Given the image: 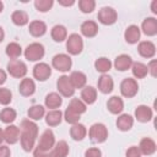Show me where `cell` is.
<instances>
[{
  "instance_id": "11",
  "label": "cell",
  "mask_w": 157,
  "mask_h": 157,
  "mask_svg": "<svg viewBox=\"0 0 157 157\" xmlns=\"http://www.w3.org/2000/svg\"><path fill=\"white\" fill-rule=\"evenodd\" d=\"M52 75V67L45 63H38L33 67V76L38 81H45Z\"/></svg>"
},
{
  "instance_id": "6",
  "label": "cell",
  "mask_w": 157,
  "mask_h": 157,
  "mask_svg": "<svg viewBox=\"0 0 157 157\" xmlns=\"http://www.w3.org/2000/svg\"><path fill=\"white\" fill-rule=\"evenodd\" d=\"M7 72L12 77L21 78V77H25V75L27 74V66L23 61L18 59H13V60H10L7 64Z\"/></svg>"
},
{
  "instance_id": "15",
  "label": "cell",
  "mask_w": 157,
  "mask_h": 157,
  "mask_svg": "<svg viewBox=\"0 0 157 157\" xmlns=\"http://www.w3.org/2000/svg\"><path fill=\"white\" fill-rule=\"evenodd\" d=\"M18 91L25 97L32 96L34 93V91H36V83H34V81L32 78H28V77L22 78V81H21V83L18 86Z\"/></svg>"
},
{
  "instance_id": "37",
  "label": "cell",
  "mask_w": 157,
  "mask_h": 157,
  "mask_svg": "<svg viewBox=\"0 0 157 157\" xmlns=\"http://www.w3.org/2000/svg\"><path fill=\"white\" fill-rule=\"evenodd\" d=\"M67 108L71 109L72 112H75V113L78 114V115H81L82 113H85L86 109H87V108H86V104H85L80 98H72V99L70 101Z\"/></svg>"
},
{
  "instance_id": "7",
  "label": "cell",
  "mask_w": 157,
  "mask_h": 157,
  "mask_svg": "<svg viewBox=\"0 0 157 157\" xmlns=\"http://www.w3.org/2000/svg\"><path fill=\"white\" fill-rule=\"evenodd\" d=\"M97 17H98V21H99L102 25L109 26V25L115 23L117 18H118V13H117V11H115L113 7H110V6H104V7H102V9L98 11Z\"/></svg>"
},
{
  "instance_id": "47",
  "label": "cell",
  "mask_w": 157,
  "mask_h": 157,
  "mask_svg": "<svg viewBox=\"0 0 157 157\" xmlns=\"http://www.w3.org/2000/svg\"><path fill=\"white\" fill-rule=\"evenodd\" d=\"M11 151L7 146L5 145H0V157H10Z\"/></svg>"
},
{
  "instance_id": "48",
  "label": "cell",
  "mask_w": 157,
  "mask_h": 157,
  "mask_svg": "<svg viewBox=\"0 0 157 157\" xmlns=\"http://www.w3.org/2000/svg\"><path fill=\"white\" fill-rule=\"evenodd\" d=\"M6 78H7V75H6V72H5L4 70H1V69H0V85L5 83Z\"/></svg>"
},
{
  "instance_id": "33",
  "label": "cell",
  "mask_w": 157,
  "mask_h": 157,
  "mask_svg": "<svg viewBox=\"0 0 157 157\" xmlns=\"http://www.w3.org/2000/svg\"><path fill=\"white\" fill-rule=\"evenodd\" d=\"M27 114H28V118H29L31 120H39V119H42V118L44 117L45 109H44V107L40 105V104H34V105H32V107L28 109Z\"/></svg>"
},
{
  "instance_id": "50",
  "label": "cell",
  "mask_w": 157,
  "mask_h": 157,
  "mask_svg": "<svg viewBox=\"0 0 157 157\" xmlns=\"http://www.w3.org/2000/svg\"><path fill=\"white\" fill-rule=\"evenodd\" d=\"M151 9H152V12L153 13H157V1H152V5H151Z\"/></svg>"
},
{
  "instance_id": "9",
  "label": "cell",
  "mask_w": 157,
  "mask_h": 157,
  "mask_svg": "<svg viewBox=\"0 0 157 157\" xmlns=\"http://www.w3.org/2000/svg\"><path fill=\"white\" fill-rule=\"evenodd\" d=\"M55 145V136L53 134V131L50 129H47L39 137V142H38V146L37 148L42 150V151H48L50 152L52 148L54 147Z\"/></svg>"
},
{
  "instance_id": "28",
  "label": "cell",
  "mask_w": 157,
  "mask_h": 157,
  "mask_svg": "<svg viewBox=\"0 0 157 157\" xmlns=\"http://www.w3.org/2000/svg\"><path fill=\"white\" fill-rule=\"evenodd\" d=\"M134 125V118L129 114H121L117 119V126L121 131H128Z\"/></svg>"
},
{
  "instance_id": "40",
  "label": "cell",
  "mask_w": 157,
  "mask_h": 157,
  "mask_svg": "<svg viewBox=\"0 0 157 157\" xmlns=\"http://www.w3.org/2000/svg\"><path fill=\"white\" fill-rule=\"evenodd\" d=\"M53 4H54L53 0H36V1H34L36 9H37L38 11H40V12H47V11H49V10L52 9Z\"/></svg>"
},
{
  "instance_id": "12",
  "label": "cell",
  "mask_w": 157,
  "mask_h": 157,
  "mask_svg": "<svg viewBox=\"0 0 157 157\" xmlns=\"http://www.w3.org/2000/svg\"><path fill=\"white\" fill-rule=\"evenodd\" d=\"M137 52L141 56L144 58H153L155 54H156V47L152 42L150 40H144V42H140L139 43V47H137Z\"/></svg>"
},
{
  "instance_id": "35",
  "label": "cell",
  "mask_w": 157,
  "mask_h": 157,
  "mask_svg": "<svg viewBox=\"0 0 157 157\" xmlns=\"http://www.w3.org/2000/svg\"><path fill=\"white\" fill-rule=\"evenodd\" d=\"M21 54H22V48H21L20 44H17V43H15V42H11V43H9V44L6 45V55H7L11 60L17 59Z\"/></svg>"
},
{
  "instance_id": "30",
  "label": "cell",
  "mask_w": 157,
  "mask_h": 157,
  "mask_svg": "<svg viewBox=\"0 0 157 157\" xmlns=\"http://www.w3.org/2000/svg\"><path fill=\"white\" fill-rule=\"evenodd\" d=\"M28 29L33 37H42L47 32V26L43 21H32L29 23Z\"/></svg>"
},
{
  "instance_id": "46",
  "label": "cell",
  "mask_w": 157,
  "mask_h": 157,
  "mask_svg": "<svg viewBox=\"0 0 157 157\" xmlns=\"http://www.w3.org/2000/svg\"><path fill=\"white\" fill-rule=\"evenodd\" d=\"M33 157H52V155L48 151H42L39 148H36L33 152Z\"/></svg>"
},
{
  "instance_id": "29",
  "label": "cell",
  "mask_w": 157,
  "mask_h": 157,
  "mask_svg": "<svg viewBox=\"0 0 157 157\" xmlns=\"http://www.w3.org/2000/svg\"><path fill=\"white\" fill-rule=\"evenodd\" d=\"M63 119V113L59 109H52L45 114V123L49 126H56Z\"/></svg>"
},
{
  "instance_id": "2",
  "label": "cell",
  "mask_w": 157,
  "mask_h": 157,
  "mask_svg": "<svg viewBox=\"0 0 157 157\" xmlns=\"http://www.w3.org/2000/svg\"><path fill=\"white\" fill-rule=\"evenodd\" d=\"M88 136L90 139L93 141V142H97V144H101V142H104L108 137V130L105 128L104 124L102 123H96L93 124L90 130H88Z\"/></svg>"
},
{
  "instance_id": "4",
  "label": "cell",
  "mask_w": 157,
  "mask_h": 157,
  "mask_svg": "<svg viewBox=\"0 0 157 157\" xmlns=\"http://www.w3.org/2000/svg\"><path fill=\"white\" fill-rule=\"evenodd\" d=\"M25 56L29 61H38L44 56V47L40 43H31L25 49Z\"/></svg>"
},
{
  "instance_id": "26",
  "label": "cell",
  "mask_w": 157,
  "mask_h": 157,
  "mask_svg": "<svg viewBox=\"0 0 157 157\" xmlns=\"http://www.w3.org/2000/svg\"><path fill=\"white\" fill-rule=\"evenodd\" d=\"M50 155H52V157H66L69 155V146H67L66 141L60 140V141L55 142L54 147L52 148Z\"/></svg>"
},
{
  "instance_id": "34",
  "label": "cell",
  "mask_w": 157,
  "mask_h": 157,
  "mask_svg": "<svg viewBox=\"0 0 157 157\" xmlns=\"http://www.w3.org/2000/svg\"><path fill=\"white\" fill-rule=\"evenodd\" d=\"M11 20L16 26H25L28 23V15L22 10H16L12 12Z\"/></svg>"
},
{
  "instance_id": "20",
  "label": "cell",
  "mask_w": 157,
  "mask_h": 157,
  "mask_svg": "<svg viewBox=\"0 0 157 157\" xmlns=\"http://www.w3.org/2000/svg\"><path fill=\"white\" fill-rule=\"evenodd\" d=\"M140 36H141V32H140V28L136 26V25H131L129 26L126 29H125V33H124V37H125V40L130 44H135L139 42L140 39Z\"/></svg>"
},
{
  "instance_id": "52",
  "label": "cell",
  "mask_w": 157,
  "mask_h": 157,
  "mask_svg": "<svg viewBox=\"0 0 157 157\" xmlns=\"http://www.w3.org/2000/svg\"><path fill=\"white\" fill-rule=\"evenodd\" d=\"M4 141V130L0 128V144Z\"/></svg>"
},
{
  "instance_id": "17",
  "label": "cell",
  "mask_w": 157,
  "mask_h": 157,
  "mask_svg": "<svg viewBox=\"0 0 157 157\" xmlns=\"http://www.w3.org/2000/svg\"><path fill=\"white\" fill-rule=\"evenodd\" d=\"M107 108L112 114H120L124 109V102L120 97L113 96L107 102Z\"/></svg>"
},
{
  "instance_id": "42",
  "label": "cell",
  "mask_w": 157,
  "mask_h": 157,
  "mask_svg": "<svg viewBox=\"0 0 157 157\" xmlns=\"http://www.w3.org/2000/svg\"><path fill=\"white\" fill-rule=\"evenodd\" d=\"M64 118H65V120H66L67 123H70V124H76V123H78V120H80V115L76 114L75 112H72V110L69 109V108H66V110L64 112Z\"/></svg>"
},
{
  "instance_id": "51",
  "label": "cell",
  "mask_w": 157,
  "mask_h": 157,
  "mask_svg": "<svg viewBox=\"0 0 157 157\" xmlns=\"http://www.w3.org/2000/svg\"><path fill=\"white\" fill-rule=\"evenodd\" d=\"M4 37H5V33H4V29L0 27V42L4 40Z\"/></svg>"
},
{
  "instance_id": "44",
  "label": "cell",
  "mask_w": 157,
  "mask_h": 157,
  "mask_svg": "<svg viewBox=\"0 0 157 157\" xmlns=\"http://www.w3.org/2000/svg\"><path fill=\"white\" fill-rule=\"evenodd\" d=\"M85 157H102V152L97 147H91V148L86 150Z\"/></svg>"
},
{
  "instance_id": "16",
  "label": "cell",
  "mask_w": 157,
  "mask_h": 157,
  "mask_svg": "<svg viewBox=\"0 0 157 157\" xmlns=\"http://www.w3.org/2000/svg\"><path fill=\"white\" fill-rule=\"evenodd\" d=\"M156 142L150 139V137H144L141 141H140V145H139V150L141 152V155H146V156H151L156 152Z\"/></svg>"
},
{
  "instance_id": "5",
  "label": "cell",
  "mask_w": 157,
  "mask_h": 157,
  "mask_svg": "<svg viewBox=\"0 0 157 157\" xmlns=\"http://www.w3.org/2000/svg\"><path fill=\"white\" fill-rule=\"evenodd\" d=\"M52 65L54 69H56L58 71H69L71 69L72 65V60L67 54H56L53 56L52 59Z\"/></svg>"
},
{
  "instance_id": "41",
  "label": "cell",
  "mask_w": 157,
  "mask_h": 157,
  "mask_svg": "<svg viewBox=\"0 0 157 157\" xmlns=\"http://www.w3.org/2000/svg\"><path fill=\"white\" fill-rule=\"evenodd\" d=\"M11 101H12V93H11V91L9 88H5V87L0 88V104L7 105V104L11 103Z\"/></svg>"
},
{
  "instance_id": "14",
  "label": "cell",
  "mask_w": 157,
  "mask_h": 157,
  "mask_svg": "<svg viewBox=\"0 0 157 157\" xmlns=\"http://www.w3.org/2000/svg\"><path fill=\"white\" fill-rule=\"evenodd\" d=\"M132 65V59L128 54H120L114 60V67L118 71H126Z\"/></svg>"
},
{
  "instance_id": "39",
  "label": "cell",
  "mask_w": 157,
  "mask_h": 157,
  "mask_svg": "<svg viewBox=\"0 0 157 157\" xmlns=\"http://www.w3.org/2000/svg\"><path fill=\"white\" fill-rule=\"evenodd\" d=\"M78 7L83 13H90L94 10L96 2H94V0H80L78 1Z\"/></svg>"
},
{
  "instance_id": "36",
  "label": "cell",
  "mask_w": 157,
  "mask_h": 157,
  "mask_svg": "<svg viewBox=\"0 0 157 157\" xmlns=\"http://www.w3.org/2000/svg\"><path fill=\"white\" fill-rule=\"evenodd\" d=\"M94 67H96L97 71H99V72H102V74H105V72H108V71L110 70L112 63H110V60H109L108 58L102 56V58H98V59L94 61Z\"/></svg>"
},
{
  "instance_id": "38",
  "label": "cell",
  "mask_w": 157,
  "mask_h": 157,
  "mask_svg": "<svg viewBox=\"0 0 157 157\" xmlns=\"http://www.w3.org/2000/svg\"><path fill=\"white\" fill-rule=\"evenodd\" d=\"M16 119V110L12 108H4L0 112V120L5 124H11Z\"/></svg>"
},
{
  "instance_id": "25",
  "label": "cell",
  "mask_w": 157,
  "mask_h": 157,
  "mask_svg": "<svg viewBox=\"0 0 157 157\" xmlns=\"http://www.w3.org/2000/svg\"><path fill=\"white\" fill-rule=\"evenodd\" d=\"M86 134H87V129L83 124H80V123H76V124H72L71 129H70V136L75 140V141H81L86 137Z\"/></svg>"
},
{
  "instance_id": "13",
  "label": "cell",
  "mask_w": 157,
  "mask_h": 157,
  "mask_svg": "<svg viewBox=\"0 0 157 157\" xmlns=\"http://www.w3.org/2000/svg\"><path fill=\"white\" fill-rule=\"evenodd\" d=\"M4 140L10 144L13 145L20 140V129L16 125H9L6 126V129L4 130Z\"/></svg>"
},
{
  "instance_id": "53",
  "label": "cell",
  "mask_w": 157,
  "mask_h": 157,
  "mask_svg": "<svg viewBox=\"0 0 157 157\" xmlns=\"http://www.w3.org/2000/svg\"><path fill=\"white\" fill-rule=\"evenodd\" d=\"M2 9H4V4H2V1H0V13L2 12Z\"/></svg>"
},
{
  "instance_id": "21",
  "label": "cell",
  "mask_w": 157,
  "mask_h": 157,
  "mask_svg": "<svg viewBox=\"0 0 157 157\" xmlns=\"http://www.w3.org/2000/svg\"><path fill=\"white\" fill-rule=\"evenodd\" d=\"M113 87H114V82L109 75L103 74L98 78V90L102 93H110L113 91Z\"/></svg>"
},
{
  "instance_id": "1",
  "label": "cell",
  "mask_w": 157,
  "mask_h": 157,
  "mask_svg": "<svg viewBox=\"0 0 157 157\" xmlns=\"http://www.w3.org/2000/svg\"><path fill=\"white\" fill-rule=\"evenodd\" d=\"M38 136V126L31 119H25L20 126V142L25 151L29 152L34 147L36 139Z\"/></svg>"
},
{
  "instance_id": "8",
  "label": "cell",
  "mask_w": 157,
  "mask_h": 157,
  "mask_svg": "<svg viewBox=\"0 0 157 157\" xmlns=\"http://www.w3.org/2000/svg\"><path fill=\"white\" fill-rule=\"evenodd\" d=\"M139 91V85H137V81L135 78H131V77H128V78H124L120 83V93L126 97V98H131L134 97Z\"/></svg>"
},
{
  "instance_id": "27",
  "label": "cell",
  "mask_w": 157,
  "mask_h": 157,
  "mask_svg": "<svg viewBox=\"0 0 157 157\" xmlns=\"http://www.w3.org/2000/svg\"><path fill=\"white\" fill-rule=\"evenodd\" d=\"M81 33L87 37V38H92L98 33V26L94 21H85L81 25Z\"/></svg>"
},
{
  "instance_id": "24",
  "label": "cell",
  "mask_w": 157,
  "mask_h": 157,
  "mask_svg": "<svg viewBox=\"0 0 157 157\" xmlns=\"http://www.w3.org/2000/svg\"><path fill=\"white\" fill-rule=\"evenodd\" d=\"M142 32L146 36H155L157 33V20L155 17H147L142 22Z\"/></svg>"
},
{
  "instance_id": "19",
  "label": "cell",
  "mask_w": 157,
  "mask_h": 157,
  "mask_svg": "<svg viewBox=\"0 0 157 157\" xmlns=\"http://www.w3.org/2000/svg\"><path fill=\"white\" fill-rule=\"evenodd\" d=\"M97 99V91L92 86H85L81 91V101L85 104H93Z\"/></svg>"
},
{
  "instance_id": "43",
  "label": "cell",
  "mask_w": 157,
  "mask_h": 157,
  "mask_svg": "<svg viewBox=\"0 0 157 157\" xmlns=\"http://www.w3.org/2000/svg\"><path fill=\"white\" fill-rule=\"evenodd\" d=\"M126 157H141V152L139 150L137 146H131L126 150V153H125Z\"/></svg>"
},
{
  "instance_id": "31",
  "label": "cell",
  "mask_w": 157,
  "mask_h": 157,
  "mask_svg": "<svg viewBox=\"0 0 157 157\" xmlns=\"http://www.w3.org/2000/svg\"><path fill=\"white\" fill-rule=\"evenodd\" d=\"M50 36L55 42H63L67 37V31L63 25H55L50 31Z\"/></svg>"
},
{
  "instance_id": "45",
  "label": "cell",
  "mask_w": 157,
  "mask_h": 157,
  "mask_svg": "<svg viewBox=\"0 0 157 157\" xmlns=\"http://www.w3.org/2000/svg\"><path fill=\"white\" fill-rule=\"evenodd\" d=\"M147 70H148V72L155 77L156 75H157V60H151L150 63H148V65H147Z\"/></svg>"
},
{
  "instance_id": "10",
  "label": "cell",
  "mask_w": 157,
  "mask_h": 157,
  "mask_svg": "<svg viewBox=\"0 0 157 157\" xmlns=\"http://www.w3.org/2000/svg\"><path fill=\"white\" fill-rule=\"evenodd\" d=\"M56 87H58V91H59V94H60V96L71 97V96H74V93H75V88L72 87L69 76H66V75H63V76H60V77L58 78V81H56Z\"/></svg>"
},
{
  "instance_id": "18",
  "label": "cell",
  "mask_w": 157,
  "mask_h": 157,
  "mask_svg": "<svg viewBox=\"0 0 157 157\" xmlns=\"http://www.w3.org/2000/svg\"><path fill=\"white\" fill-rule=\"evenodd\" d=\"M135 118L140 123H147L152 119V109L147 105L141 104L135 109Z\"/></svg>"
},
{
  "instance_id": "32",
  "label": "cell",
  "mask_w": 157,
  "mask_h": 157,
  "mask_svg": "<svg viewBox=\"0 0 157 157\" xmlns=\"http://www.w3.org/2000/svg\"><path fill=\"white\" fill-rule=\"evenodd\" d=\"M131 71H132V75L136 77V78H144L146 77V75L148 74V70H147V65L140 63V61H136V63H132L131 65Z\"/></svg>"
},
{
  "instance_id": "23",
  "label": "cell",
  "mask_w": 157,
  "mask_h": 157,
  "mask_svg": "<svg viewBox=\"0 0 157 157\" xmlns=\"http://www.w3.org/2000/svg\"><path fill=\"white\" fill-rule=\"evenodd\" d=\"M69 78H70V82L75 90L76 88H83L86 85V81H87L86 75L81 71H72L71 75L69 76Z\"/></svg>"
},
{
  "instance_id": "49",
  "label": "cell",
  "mask_w": 157,
  "mask_h": 157,
  "mask_svg": "<svg viewBox=\"0 0 157 157\" xmlns=\"http://www.w3.org/2000/svg\"><path fill=\"white\" fill-rule=\"evenodd\" d=\"M59 4H60V5H63V6H71V5H74V4H75V1H74V0H70V1L59 0Z\"/></svg>"
},
{
  "instance_id": "22",
  "label": "cell",
  "mask_w": 157,
  "mask_h": 157,
  "mask_svg": "<svg viewBox=\"0 0 157 157\" xmlns=\"http://www.w3.org/2000/svg\"><path fill=\"white\" fill-rule=\"evenodd\" d=\"M63 103V98L59 93L56 92H50L45 96V101H44V104L47 108H49L50 110L52 109H58Z\"/></svg>"
},
{
  "instance_id": "3",
  "label": "cell",
  "mask_w": 157,
  "mask_h": 157,
  "mask_svg": "<svg viewBox=\"0 0 157 157\" xmlns=\"http://www.w3.org/2000/svg\"><path fill=\"white\" fill-rule=\"evenodd\" d=\"M82 49H83V40L81 36L77 33L70 34L69 38L66 39V50L72 55H77L82 52Z\"/></svg>"
}]
</instances>
